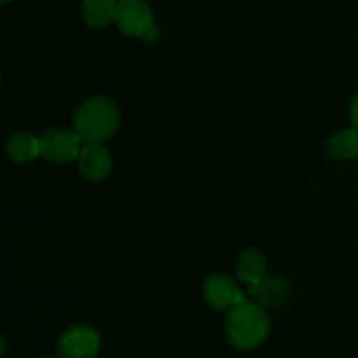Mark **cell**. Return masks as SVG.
<instances>
[{"mask_svg":"<svg viewBox=\"0 0 358 358\" xmlns=\"http://www.w3.org/2000/svg\"><path fill=\"white\" fill-rule=\"evenodd\" d=\"M269 318L264 308L259 303L243 301L231 308L226 322L227 339L231 345L241 352H250L261 346L269 336Z\"/></svg>","mask_w":358,"mask_h":358,"instance_id":"cell-1","label":"cell"},{"mask_svg":"<svg viewBox=\"0 0 358 358\" xmlns=\"http://www.w3.org/2000/svg\"><path fill=\"white\" fill-rule=\"evenodd\" d=\"M119 128V108L103 96L91 98L80 103L73 115V131L83 143H103L114 136Z\"/></svg>","mask_w":358,"mask_h":358,"instance_id":"cell-2","label":"cell"},{"mask_svg":"<svg viewBox=\"0 0 358 358\" xmlns=\"http://www.w3.org/2000/svg\"><path fill=\"white\" fill-rule=\"evenodd\" d=\"M114 23L122 34L131 37H140L149 42L157 38L152 10L143 0H117Z\"/></svg>","mask_w":358,"mask_h":358,"instance_id":"cell-3","label":"cell"},{"mask_svg":"<svg viewBox=\"0 0 358 358\" xmlns=\"http://www.w3.org/2000/svg\"><path fill=\"white\" fill-rule=\"evenodd\" d=\"M59 358H96L100 353V336L90 325H72L58 339Z\"/></svg>","mask_w":358,"mask_h":358,"instance_id":"cell-4","label":"cell"},{"mask_svg":"<svg viewBox=\"0 0 358 358\" xmlns=\"http://www.w3.org/2000/svg\"><path fill=\"white\" fill-rule=\"evenodd\" d=\"M41 157L52 163H70L77 159L84 145L76 131L66 129H49L41 136Z\"/></svg>","mask_w":358,"mask_h":358,"instance_id":"cell-5","label":"cell"},{"mask_svg":"<svg viewBox=\"0 0 358 358\" xmlns=\"http://www.w3.org/2000/svg\"><path fill=\"white\" fill-rule=\"evenodd\" d=\"M203 296L206 303L215 310H231L247 301L236 282L226 275L208 276L203 283Z\"/></svg>","mask_w":358,"mask_h":358,"instance_id":"cell-6","label":"cell"},{"mask_svg":"<svg viewBox=\"0 0 358 358\" xmlns=\"http://www.w3.org/2000/svg\"><path fill=\"white\" fill-rule=\"evenodd\" d=\"M77 161H79L80 173L93 182H100L107 178V175L112 170V157L101 143H86V145H83Z\"/></svg>","mask_w":358,"mask_h":358,"instance_id":"cell-7","label":"cell"},{"mask_svg":"<svg viewBox=\"0 0 358 358\" xmlns=\"http://www.w3.org/2000/svg\"><path fill=\"white\" fill-rule=\"evenodd\" d=\"M250 294L262 308H278L289 299L290 287L280 276H264L257 285L252 287Z\"/></svg>","mask_w":358,"mask_h":358,"instance_id":"cell-8","label":"cell"},{"mask_svg":"<svg viewBox=\"0 0 358 358\" xmlns=\"http://www.w3.org/2000/svg\"><path fill=\"white\" fill-rule=\"evenodd\" d=\"M7 154L16 163H28L41 157L42 143L41 136L30 135V133H16L7 140Z\"/></svg>","mask_w":358,"mask_h":358,"instance_id":"cell-9","label":"cell"},{"mask_svg":"<svg viewBox=\"0 0 358 358\" xmlns=\"http://www.w3.org/2000/svg\"><path fill=\"white\" fill-rule=\"evenodd\" d=\"M236 275L252 289L266 276V257L255 248H248L240 255Z\"/></svg>","mask_w":358,"mask_h":358,"instance_id":"cell-10","label":"cell"},{"mask_svg":"<svg viewBox=\"0 0 358 358\" xmlns=\"http://www.w3.org/2000/svg\"><path fill=\"white\" fill-rule=\"evenodd\" d=\"M329 156L338 161H348L358 156V129H343L329 138Z\"/></svg>","mask_w":358,"mask_h":358,"instance_id":"cell-11","label":"cell"},{"mask_svg":"<svg viewBox=\"0 0 358 358\" xmlns=\"http://www.w3.org/2000/svg\"><path fill=\"white\" fill-rule=\"evenodd\" d=\"M117 0H84L83 14L87 24L94 28H103L114 21Z\"/></svg>","mask_w":358,"mask_h":358,"instance_id":"cell-12","label":"cell"},{"mask_svg":"<svg viewBox=\"0 0 358 358\" xmlns=\"http://www.w3.org/2000/svg\"><path fill=\"white\" fill-rule=\"evenodd\" d=\"M352 122L355 126V129H358V94L352 101Z\"/></svg>","mask_w":358,"mask_h":358,"instance_id":"cell-13","label":"cell"},{"mask_svg":"<svg viewBox=\"0 0 358 358\" xmlns=\"http://www.w3.org/2000/svg\"><path fill=\"white\" fill-rule=\"evenodd\" d=\"M0 2H2V3H7V2H9V0H0Z\"/></svg>","mask_w":358,"mask_h":358,"instance_id":"cell-14","label":"cell"},{"mask_svg":"<svg viewBox=\"0 0 358 358\" xmlns=\"http://www.w3.org/2000/svg\"><path fill=\"white\" fill-rule=\"evenodd\" d=\"M41 358H52V357H41ZM59 358V357H58Z\"/></svg>","mask_w":358,"mask_h":358,"instance_id":"cell-15","label":"cell"},{"mask_svg":"<svg viewBox=\"0 0 358 358\" xmlns=\"http://www.w3.org/2000/svg\"><path fill=\"white\" fill-rule=\"evenodd\" d=\"M357 159H358V156H357Z\"/></svg>","mask_w":358,"mask_h":358,"instance_id":"cell-16","label":"cell"}]
</instances>
